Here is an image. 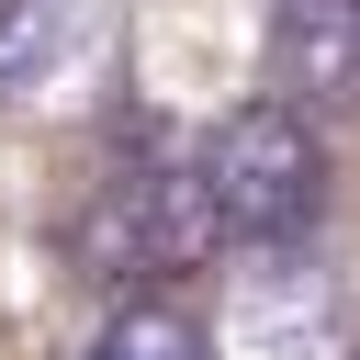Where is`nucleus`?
<instances>
[{
  "label": "nucleus",
  "mask_w": 360,
  "mask_h": 360,
  "mask_svg": "<svg viewBox=\"0 0 360 360\" xmlns=\"http://www.w3.org/2000/svg\"><path fill=\"white\" fill-rule=\"evenodd\" d=\"M79 360H214V338H202V315H180V304L135 292V304H112V315L90 326V349H79Z\"/></svg>",
  "instance_id": "7ed1b4c3"
},
{
  "label": "nucleus",
  "mask_w": 360,
  "mask_h": 360,
  "mask_svg": "<svg viewBox=\"0 0 360 360\" xmlns=\"http://www.w3.org/2000/svg\"><path fill=\"white\" fill-rule=\"evenodd\" d=\"M270 90L281 112L360 101V0H270Z\"/></svg>",
  "instance_id": "f03ea898"
},
{
  "label": "nucleus",
  "mask_w": 360,
  "mask_h": 360,
  "mask_svg": "<svg viewBox=\"0 0 360 360\" xmlns=\"http://www.w3.org/2000/svg\"><path fill=\"white\" fill-rule=\"evenodd\" d=\"M191 202H202L214 248H281V236H304L315 202H326V146H315V124L281 112V101L225 112V124L202 135V158H191Z\"/></svg>",
  "instance_id": "f257e3e1"
}]
</instances>
